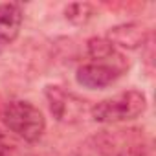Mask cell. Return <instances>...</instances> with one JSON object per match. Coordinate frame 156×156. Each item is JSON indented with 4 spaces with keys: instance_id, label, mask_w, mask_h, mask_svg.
<instances>
[{
    "instance_id": "cell-1",
    "label": "cell",
    "mask_w": 156,
    "mask_h": 156,
    "mask_svg": "<svg viewBox=\"0 0 156 156\" xmlns=\"http://www.w3.org/2000/svg\"><path fill=\"white\" fill-rule=\"evenodd\" d=\"M147 108V98L140 90H125L116 94L114 98L103 99L90 108V116L98 123L112 125V123H125L140 118Z\"/></svg>"
},
{
    "instance_id": "cell-2",
    "label": "cell",
    "mask_w": 156,
    "mask_h": 156,
    "mask_svg": "<svg viewBox=\"0 0 156 156\" xmlns=\"http://www.w3.org/2000/svg\"><path fill=\"white\" fill-rule=\"evenodd\" d=\"M2 119H4V125L15 136H19L28 143H37L46 130L44 114L33 103L24 99L9 101L2 112Z\"/></svg>"
},
{
    "instance_id": "cell-3",
    "label": "cell",
    "mask_w": 156,
    "mask_h": 156,
    "mask_svg": "<svg viewBox=\"0 0 156 156\" xmlns=\"http://www.w3.org/2000/svg\"><path fill=\"white\" fill-rule=\"evenodd\" d=\"M44 98L51 116L61 123H77L87 112V101L61 85H46Z\"/></svg>"
},
{
    "instance_id": "cell-4",
    "label": "cell",
    "mask_w": 156,
    "mask_h": 156,
    "mask_svg": "<svg viewBox=\"0 0 156 156\" xmlns=\"http://www.w3.org/2000/svg\"><path fill=\"white\" fill-rule=\"evenodd\" d=\"M121 75L119 70L108 66V64H99V62H88L77 68L75 72V81L83 88L88 90H98V88H107L110 87L118 77Z\"/></svg>"
},
{
    "instance_id": "cell-5",
    "label": "cell",
    "mask_w": 156,
    "mask_h": 156,
    "mask_svg": "<svg viewBox=\"0 0 156 156\" xmlns=\"http://www.w3.org/2000/svg\"><path fill=\"white\" fill-rule=\"evenodd\" d=\"M149 31L140 22H125L110 28L105 35L107 41H110L114 46L127 48V50H138L147 42Z\"/></svg>"
},
{
    "instance_id": "cell-6",
    "label": "cell",
    "mask_w": 156,
    "mask_h": 156,
    "mask_svg": "<svg viewBox=\"0 0 156 156\" xmlns=\"http://www.w3.org/2000/svg\"><path fill=\"white\" fill-rule=\"evenodd\" d=\"M87 51L88 55L94 59V62L99 64H108L116 70H119L121 73L129 68V62L125 61V57L116 50V46L107 41L105 37H92L87 41Z\"/></svg>"
},
{
    "instance_id": "cell-7",
    "label": "cell",
    "mask_w": 156,
    "mask_h": 156,
    "mask_svg": "<svg viewBox=\"0 0 156 156\" xmlns=\"http://www.w3.org/2000/svg\"><path fill=\"white\" fill-rule=\"evenodd\" d=\"M24 22V15L19 4L6 2L0 4V46H8L15 42L20 33Z\"/></svg>"
},
{
    "instance_id": "cell-8",
    "label": "cell",
    "mask_w": 156,
    "mask_h": 156,
    "mask_svg": "<svg viewBox=\"0 0 156 156\" xmlns=\"http://www.w3.org/2000/svg\"><path fill=\"white\" fill-rule=\"evenodd\" d=\"M64 17H66L68 22H72L75 26H85L96 17V8L92 4H88V2L68 4L64 8Z\"/></svg>"
},
{
    "instance_id": "cell-9",
    "label": "cell",
    "mask_w": 156,
    "mask_h": 156,
    "mask_svg": "<svg viewBox=\"0 0 156 156\" xmlns=\"http://www.w3.org/2000/svg\"><path fill=\"white\" fill-rule=\"evenodd\" d=\"M0 156H8V154H6V152H4V151H0Z\"/></svg>"
}]
</instances>
